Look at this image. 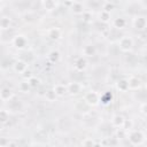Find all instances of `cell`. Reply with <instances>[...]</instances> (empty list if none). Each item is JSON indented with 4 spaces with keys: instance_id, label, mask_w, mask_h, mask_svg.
<instances>
[{
    "instance_id": "10",
    "label": "cell",
    "mask_w": 147,
    "mask_h": 147,
    "mask_svg": "<svg viewBox=\"0 0 147 147\" xmlns=\"http://www.w3.org/2000/svg\"><path fill=\"white\" fill-rule=\"evenodd\" d=\"M28 67H29L28 62H25V61H23V60H17V61H15L14 64H13V70H14L16 74L23 75V74L28 70Z\"/></svg>"
},
{
    "instance_id": "17",
    "label": "cell",
    "mask_w": 147,
    "mask_h": 147,
    "mask_svg": "<svg viewBox=\"0 0 147 147\" xmlns=\"http://www.w3.org/2000/svg\"><path fill=\"white\" fill-rule=\"evenodd\" d=\"M53 90L55 91V93H56V95H57L59 98H61V96H63L65 93H68V88H67V85H64V84H61V83H57V84H55V85H54V87H53Z\"/></svg>"
},
{
    "instance_id": "9",
    "label": "cell",
    "mask_w": 147,
    "mask_h": 147,
    "mask_svg": "<svg viewBox=\"0 0 147 147\" xmlns=\"http://www.w3.org/2000/svg\"><path fill=\"white\" fill-rule=\"evenodd\" d=\"M87 64L88 63H87V60H86L85 56H78L74 62V68H75L76 71L82 72L87 68Z\"/></svg>"
},
{
    "instance_id": "28",
    "label": "cell",
    "mask_w": 147,
    "mask_h": 147,
    "mask_svg": "<svg viewBox=\"0 0 147 147\" xmlns=\"http://www.w3.org/2000/svg\"><path fill=\"white\" fill-rule=\"evenodd\" d=\"M80 145L82 146H96V145H99L96 141H94L92 138H85V139H83L82 141H80Z\"/></svg>"
},
{
    "instance_id": "6",
    "label": "cell",
    "mask_w": 147,
    "mask_h": 147,
    "mask_svg": "<svg viewBox=\"0 0 147 147\" xmlns=\"http://www.w3.org/2000/svg\"><path fill=\"white\" fill-rule=\"evenodd\" d=\"M125 122H126L125 117H124L123 115H121V114H115V115L111 117V119H110L111 126H113V127H115V129L124 127Z\"/></svg>"
},
{
    "instance_id": "25",
    "label": "cell",
    "mask_w": 147,
    "mask_h": 147,
    "mask_svg": "<svg viewBox=\"0 0 147 147\" xmlns=\"http://www.w3.org/2000/svg\"><path fill=\"white\" fill-rule=\"evenodd\" d=\"M127 136V130H125L124 127H119V129H116V138L118 140H123L125 139Z\"/></svg>"
},
{
    "instance_id": "21",
    "label": "cell",
    "mask_w": 147,
    "mask_h": 147,
    "mask_svg": "<svg viewBox=\"0 0 147 147\" xmlns=\"http://www.w3.org/2000/svg\"><path fill=\"white\" fill-rule=\"evenodd\" d=\"M113 25H114V28H116L118 30H122V29H124L126 26V21L123 17H117V18H115L113 21Z\"/></svg>"
},
{
    "instance_id": "19",
    "label": "cell",
    "mask_w": 147,
    "mask_h": 147,
    "mask_svg": "<svg viewBox=\"0 0 147 147\" xmlns=\"http://www.w3.org/2000/svg\"><path fill=\"white\" fill-rule=\"evenodd\" d=\"M60 57H61L60 52H59V51H55V49L51 51V52L47 54V59H48V61H49L51 63H56V62H59Z\"/></svg>"
},
{
    "instance_id": "15",
    "label": "cell",
    "mask_w": 147,
    "mask_h": 147,
    "mask_svg": "<svg viewBox=\"0 0 147 147\" xmlns=\"http://www.w3.org/2000/svg\"><path fill=\"white\" fill-rule=\"evenodd\" d=\"M41 5L46 11H54L57 7V3L55 0H41Z\"/></svg>"
},
{
    "instance_id": "7",
    "label": "cell",
    "mask_w": 147,
    "mask_h": 147,
    "mask_svg": "<svg viewBox=\"0 0 147 147\" xmlns=\"http://www.w3.org/2000/svg\"><path fill=\"white\" fill-rule=\"evenodd\" d=\"M46 34H47V38H48V39H51V40H53V41H56V40L61 39V37H62V31H61L60 28L53 26V28H49V29L47 30Z\"/></svg>"
},
{
    "instance_id": "26",
    "label": "cell",
    "mask_w": 147,
    "mask_h": 147,
    "mask_svg": "<svg viewBox=\"0 0 147 147\" xmlns=\"http://www.w3.org/2000/svg\"><path fill=\"white\" fill-rule=\"evenodd\" d=\"M8 119H9V111L6 109H1L0 110V122L2 124H5L8 122Z\"/></svg>"
},
{
    "instance_id": "1",
    "label": "cell",
    "mask_w": 147,
    "mask_h": 147,
    "mask_svg": "<svg viewBox=\"0 0 147 147\" xmlns=\"http://www.w3.org/2000/svg\"><path fill=\"white\" fill-rule=\"evenodd\" d=\"M129 142L132 146H139L142 145L146 137L144 134V132L141 130H134V129H130L127 130V136H126Z\"/></svg>"
},
{
    "instance_id": "18",
    "label": "cell",
    "mask_w": 147,
    "mask_h": 147,
    "mask_svg": "<svg viewBox=\"0 0 147 147\" xmlns=\"http://www.w3.org/2000/svg\"><path fill=\"white\" fill-rule=\"evenodd\" d=\"M71 11L75 15H82L85 11L83 3L82 2H74V3H71Z\"/></svg>"
},
{
    "instance_id": "22",
    "label": "cell",
    "mask_w": 147,
    "mask_h": 147,
    "mask_svg": "<svg viewBox=\"0 0 147 147\" xmlns=\"http://www.w3.org/2000/svg\"><path fill=\"white\" fill-rule=\"evenodd\" d=\"M110 18H111V16H110V13H109V11H106V10L102 9V10L99 13V21H100V22L107 24V23L110 22Z\"/></svg>"
},
{
    "instance_id": "3",
    "label": "cell",
    "mask_w": 147,
    "mask_h": 147,
    "mask_svg": "<svg viewBox=\"0 0 147 147\" xmlns=\"http://www.w3.org/2000/svg\"><path fill=\"white\" fill-rule=\"evenodd\" d=\"M118 48L121 52L123 53H129L132 51L133 48V40L131 37L129 36H123L119 40H118Z\"/></svg>"
},
{
    "instance_id": "27",
    "label": "cell",
    "mask_w": 147,
    "mask_h": 147,
    "mask_svg": "<svg viewBox=\"0 0 147 147\" xmlns=\"http://www.w3.org/2000/svg\"><path fill=\"white\" fill-rule=\"evenodd\" d=\"M28 82H29V84L31 85V87L32 88H37L39 85H40V79L39 78H37V77H34V76H32L30 79H28Z\"/></svg>"
},
{
    "instance_id": "8",
    "label": "cell",
    "mask_w": 147,
    "mask_h": 147,
    "mask_svg": "<svg viewBox=\"0 0 147 147\" xmlns=\"http://www.w3.org/2000/svg\"><path fill=\"white\" fill-rule=\"evenodd\" d=\"M67 88H68V93L70 95H78L83 91V85L78 82H71V83L67 84Z\"/></svg>"
},
{
    "instance_id": "5",
    "label": "cell",
    "mask_w": 147,
    "mask_h": 147,
    "mask_svg": "<svg viewBox=\"0 0 147 147\" xmlns=\"http://www.w3.org/2000/svg\"><path fill=\"white\" fill-rule=\"evenodd\" d=\"M133 26L138 31H144L147 29V18L145 16H136L133 18Z\"/></svg>"
},
{
    "instance_id": "32",
    "label": "cell",
    "mask_w": 147,
    "mask_h": 147,
    "mask_svg": "<svg viewBox=\"0 0 147 147\" xmlns=\"http://www.w3.org/2000/svg\"><path fill=\"white\" fill-rule=\"evenodd\" d=\"M23 77H24V79H30L31 77H32V74H31V71H29V70H26L24 74H23Z\"/></svg>"
},
{
    "instance_id": "35",
    "label": "cell",
    "mask_w": 147,
    "mask_h": 147,
    "mask_svg": "<svg viewBox=\"0 0 147 147\" xmlns=\"http://www.w3.org/2000/svg\"><path fill=\"white\" fill-rule=\"evenodd\" d=\"M146 145H147V138H146Z\"/></svg>"
},
{
    "instance_id": "33",
    "label": "cell",
    "mask_w": 147,
    "mask_h": 147,
    "mask_svg": "<svg viewBox=\"0 0 147 147\" xmlns=\"http://www.w3.org/2000/svg\"><path fill=\"white\" fill-rule=\"evenodd\" d=\"M69 2H71V3H74V2H82V0H68Z\"/></svg>"
},
{
    "instance_id": "12",
    "label": "cell",
    "mask_w": 147,
    "mask_h": 147,
    "mask_svg": "<svg viewBox=\"0 0 147 147\" xmlns=\"http://www.w3.org/2000/svg\"><path fill=\"white\" fill-rule=\"evenodd\" d=\"M96 55V47L93 44H87L83 47V56L85 57H94Z\"/></svg>"
},
{
    "instance_id": "20",
    "label": "cell",
    "mask_w": 147,
    "mask_h": 147,
    "mask_svg": "<svg viewBox=\"0 0 147 147\" xmlns=\"http://www.w3.org/2000/svg\"><path fill=\"white\" fill-rule=\"evenodd\" d=\"M31 85L29 84V82L26 80V79H24V80H22L20 84H18V91L20 92H22V93H29L30 91H31Z\"/></svg>"
},
{
    "instance_id": "16",
    "label": "cell",
    "mask_w": 147,
    "mask_h": 147,
    "mask_svg": "<svg viewBox=\"0 0 147 147\" xmlns=\"http://www.w3.org/2000/svg\"><path fill=\"white\" fill-rule=\"evenodd\" d=\"M116 88L119 92H126V91H129V80L126 78H119L116 82Z\"/></svg>"
},
{
    "instance_id": "11",
    "label": "cell",
    "mask_w": 147,
    "mask_h": 147,
    "mask_svg": "<svg viewBox=\"0 0 147 147\" xmlns=\"http://www.w3.org/2000/svg\"><path fill=\"white\" fill-rule=\"evenodd\" d=\"M0 99L3 102H8L14 99V92L9 87H2L0 90Z\"/></svg>"
},
{
    "instance_id": "4",
    "label": "cell",
    "mask_w": 147,
    "mask_h": 147,
    "mask_svg": "<svg viewBox=\"0 0 147 147\" xmlns=\"http://www.w3.org/2000/svg\"><path fill=\"white\" fill-rule=\"evenodd\" d=\"M11 42H13V46H14L15 48H17L18 51L25 49L26 46H28V44H29L28 39H26L25 36H23V34H17V36H15V37L13 38Z\"/></svg>"
},
{
    "instance_id": "29",
    "label": "cell",
    "mask_w": 147,
    "mask_h": 147,
    "mask_svg": "<svg viewBox=\"0 0 147 147\" xmlns=\"http://www.w3.org/2000/svg\"><path fill=\"white\" fill-rule=\"evenodd\" d=\"M82 20H83V22H85V23H91V22H92V13L88 11V10H85V11L82 14Z\"/></svg>"
},
{
    "instance_id": "24",
    "label": "cell",
    "mask_w": 147,
    "mask_h": 147,
    "mask_svg": "<svg viewBox=\"0 0 147 147\" xmlns=\"http://www.w3.org/2000/svg\"><path fill=\"white\" fill-rule=\"evenodd\" d=\"M56 98H57V95H56V93H55V91H54L53 88L46 91V93H45V99H46L48 102H54V101L56 100Z\"/></svg>"
},
{
    "instance_id": "34",
    "label": "cell",
    "mask_w": 147,
    "mask_h": 147,
    "mask_svg": "<svg viewBox=\"0 0 147 147\" xmlns=\"http://www.w3.org/2000/svg\"><path fill=\"white\" fill-rule=\"evenodd\" d=\"M145 87H146V90H147V80H146V83H145Z\"/></svg>"
},
{
    "instance_id": "23",
    "label": "cell",
    "mask_w": 147,
    "mask_h": 147,
    "mask_svg": "<svg viewBox=\"0 0 147 147\" xmlns=\"http://www.w3.org/2000/svg\"><path fill=\"white\" fill-rule=\"evenodd\" d=\"M0 25H1V30L5 31V30H9L10 25H11V20L9 17H6L3 16L1 18V22H0Z\"/></svg>"
},
{
    "instance_id": "13",
    "label": "cell",
    "mask_w": 147,
    "mask_h": 147,
    "mask_svg": "<svg viewBox=\"0 0 147 147\" xmlns=\"http://www.w3.org/2000/svg\"><path fill=\"white\" fill-rule=\"evenodd\" d=\"M113 99H114V94H113L111 91H106V92L100 94V103L103 105V106L110 105Z\"/></svg>"
},
{
    "instance_id": "31",
    "label": "cell",
    "mask_w": 147,
    "mask_h": 147,
    "mask_svg": "<svg viewBox=\"0 0 147 147\" xmlns=\"http://www.w3.org/2000/svg\"><path fill=\"white\" fill-rule=\"evenodd\" d=\"M140 113H141L142 115L147 116V102L141 103V106H140Z\"/></svg>"
},
{
    "instance_id": "30",
    "label": "cell",
    "mask_w": 147,
    "mask_h": 147,
    "mask_svg": "<svg viewBox=\"0 0 147 147\" xmlns=\"http://www.w3.org/2000/svg\"><path fill=\"white\" fill-rule=\"evenodd\" d=\"M102 9L103 10H106V11H111V9H114V5L111 3V2H106L105 5H103V7H102Z\"/></svg>"
},
{
    "instance_id": "2",
    "label": "cell",
    "mask_w": 147,
    "mask_h": 147,
    "mask_svg": "<svg viewBox=\"0 0 147 147\" xmlns=\"http://www.w3.org/2000/svg\"><path fill=\"white\" fill-rule=\"evenodd\" d=\"M83 99L90 107H96L100 103V93L96 91H88L85 93Z\"/></svg>"
},
{
    "instance_id": "14",
    "label": "cell",
    "mask_w": 147,
    "mask_h": 147,
    "mask_svg": "<svg viewBox=\"0 0 147 147\" xmlns=\"http://www.w3.org/2000/svg\"><path fill=\"white\" fill-rule=\"evenodd\" d=\"M129 90L131 91H137L141 87V80L140 78L136 77V76H131L129 79Z\"/></svg>"
}]
</instances>
